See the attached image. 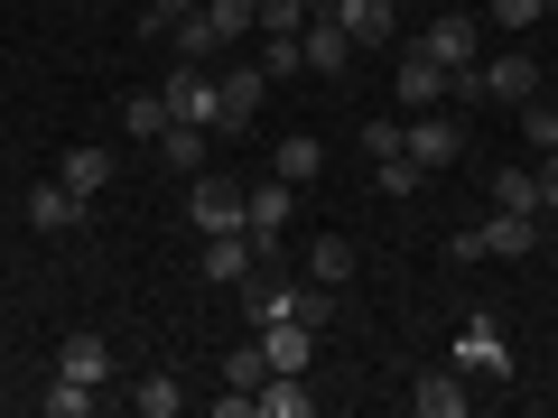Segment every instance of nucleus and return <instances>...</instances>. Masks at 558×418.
Returning <instances> with one entry per match:
<instances>
[{"label": "nucleus", "instance_id": "14", "mask_svg": "<svg viewBox=\"0 0 558 418\" xmlns=\"http://www.w3.org/2000/svg\"><path fill=\"white\" fill-rule=\"evenodd\" d=\"M299 57H307V75H344V65H354V38H344V28L317 10V20L299 28Z\"/></svg>", "mask_w": 558, "mask_h": 418}, {"label": "nucleus", "instance_id": "17", "mask_svg": "<svg viewBox=\"0 0 558 418\" xmlns=\"http://www.w3.org/2000/svg\"><path fill=\"white\" fill-rule=\"evenodd\" d=\"M418 47H428V57H438L447 75H465V65H484V47H475V20H428V38H418Z\"/></svg>", "mask_w": 558, "mask_h": 418}, {"label": "nucleus", "instance_id": "23", "mask_svg": "<svg viewBox=\"0 0 558 418\" xmlns=\"http://www.w3.org/2000/svg\"><path fill=\"white\" fill-rule=\"evenodd\" d=\"M131 409H140V418H178V409H186V381H178V372H149V381L131 391Z\"/></svg>", "mask_w": 558, "mask_h": 418}, {"label": "nucleus", "instance_id": "1", "mask_svg": "<svg viewBox=\"0 0 558 418\" xmlns=\"http://www.w3.org/2000/svg\"><path fill=\"white\" fill-rule=\"evenodd\" d=\"M531 251H539V214H502V205H494V223H465L447 242V260H531Z\"/></svg>", "mask_w": 558, "mask_h": 418}, {"label": "nucleus", "instance_id": "36", "mask_svg": "<svg viewBox=\"0 0 558 418\" xmlns=\"http://www.w3.org/2000/svg\"><path fill=\"white\" fill-rule=\"evenodd\" d=\"M539 168V214H558V149H549V159H531Z\"/></svg>", "mask_w": 558, "mask_h": 418}, {"label": "nucleus", "instance_id": "18", "mask_svg": "<svg viewBox=\"0 0 558 418\" xmlns=\"http://www.w3.org/2000/svg\"><path fill=\"white\" fill-rule=\"evenodd\" d=\"M317 409V391H307V372H270L252 391V418H307Z\"/></svg>", "mask_w": 558, "mask_h": 418}, {"label": "nucleus", "instance_id": "15", "mask_svg": "<svg viewBox=\"0 0 558 418\" xmlns=\"http://www.w3.org/2000/svg\"><path fill=\"white\" fill-rule=\"evenodd\" d=\"M57 372H65V381H94V391H102V381H112V344H102L94 325H75V335L57 344Z\"/></svg>", "mask_w": 558, "mask_h": 418}, {"label": "nucleus", "instance_id": "29", "mask_svg": "<svg viewBox=\"0 0 558 418\" xmlns=\"http://www.w3.org/2000/svg\"><path fill=\"white\" fill-rule=\"evenodd\" d=\"M223 381H233V391H260V381H270V354H260V335L223 354Z\"/></svg>", "mask_w": 558, "mask_h": 418}, {"label": "nucleus", "instance_id": "4", "mask_svg": "<svg viewBox=\"0 0 558 418\" xmlns=\"http://www.w3.org/2000/svg\"><path fill=\"white\" fill-rule=\"evenodd\" d=\"M326 20H336L354 47H391L400 38V0H326Z\"/></svg>", "mask_w": 558, "mask_h": 418}, {"label": "nucleus", "instance_id": "27", "mask_svg": "<svg viewBox=\"0 0 558 418\" xmlns=\"http://www.w3.org/2000/svg\"><path fill=\"white\" fill-rule=\"evenodd\" d=\"M205 28H215V38L233 47L242 28H260V0H205Z\"/></svg>", "mask_w": 558, "mask_h": 418}, {"label": "nucleus", "instance_id": "34", "mask_svg": "<svg viewBox=\"0 0 558 418\" xmlns=\"http://www.w3.org/2000/svg\"><path fill=\"white\" fill-rule=\"evenodd\" d=\"M186 10H205V0H149V20H140V28H149V38H168V28H178Z\"/></svg>", "mask_w": 558, "mask_h": 418}, {"label": "nucleus", "instance_id": "32", "mask_svg": "<svg viewBox=\"0 0 558 418\" xmlns=\"http://www.w3.org/2000/svg\"><path fill=\"white\" fill-rule=\"evenodd\" d=\"M354 139H363V159H373V168H381V159H400V121H363Z\"/></svg>", "mask_w": 558, "mask_h": 418}, {"label": "nucleus", "instance_id": "16", "mask_svg": "<svg viewBox=\"0 0 558 418\" xmlns=\"http://www.w3.org/2000/svg\"><path fill=\"white\" fill-rule=\"evenodd\" d=\"M410 409L418 418H465V409H475V391H465V372H418L410 381Z\"/></svg>", "mask_w": 558, "mask_h": 418}, {"label": "nucleus", "instance_id": "38", "mask_svg": "<svg viewBox=\"0 0 558 418\" xmlns=\"http://www.w3.org/2000/svg\"><path fill=\"white\" fill-rule=\"evenodd\" d=\"M317 10H326V0H317Z\"/></svg>", "mask_w": 558, "mask_h": 418}, {"label": "nucleus", "instance_id": "35", "mask_svg": "<svg viewBox=\"0 0 558 418\" xmlns=\"http://www.w3.org/2000/svg\"><path fill=\"white\" fill-rule=\"evenodd\" d=\"M494 20L502 28H531V20H549V0H494Z\"/></svg>", "mask_w": 558, "mask_h": 418}, {"label": "nucleus", "instance_id": "30", "mask_svg": "<svg viewBox=\"0 0 558 418\" xmlns=\"http://www.w3.org/2000/svg\"><path fill=\"white\" fill-rule=\"evenodd\" d=\"M168 38H178V57H186V65H205V57H215V47H223L215 28H205V10H186V20L168 28Z\"/></svg>", "mask_w": 558, "mask_h": 418}, {"label": "nucleus", "instance_id": "11", "mask_svg": "<svg viewBox=\"0 0 558 418\" xmlns=\"http://www.w3.org/2000/svg\"><path fill=\"white\" fill-rule=\"evenodd\" d=\"M223 131H252V121H260V94H270V75H260V57L252 65H223Z\"/></svg>", "mask_w": 558, "mask_h": 418}, {"label": "nucleus", "instance_id": "33", "mask_svg": "<svg viewBox=\"0 0 558 418\" xmlns=\"http://www.w3.org/2000/svg\"><path fill=\"white\" fill-rule=\"evenodd\" d=\"M317 20V0H260V28H307Z\"/></svg>", "mask_w": 558, "mask_h": 418}, {"label": "nucleus", "instance_id": "21", "mask_svg": "<svg viewBox=\"0 0 558 418\" xmlns=\"http://www.w3.org/2000/svg\"><path fill=\"white\" fill-rule=\"evenodd\" d=\"M279 177H289V186H307V177H317V168H326V139H307V131H289V139H279Z\"/></svg>", "mask_w": 558, "mask_h": 418}, {"label": "nucleus", "instance_id": "3", "mask_svg": "<svg viewBox=\"0 0 558 418\" xmlns=\"http://www.w3.org/2000/svg\"><path fill=\"white\" fill-rule=\"evenodd\" d=\"M159 94H168V121H196V131H223V84L205 75V65H186V57H178Z\"/></svg>", "mask_w": 558, "mask_h": 418}, {"label": "nucleus", "instance_id": "6", "mask_svg": "<svg viewBox=\"0 0 558 418\" xmlns=\"http://www.w3.org/2000/svg\"><path fill=\"white\" fill-rule=\"evenodd\" d=\"M28 223H38V233H84V223H94V196H75L65 177H47V186H28Z\"/></svg>", "mask_w": 558, "mask_h": 418}, {"label": "nucleus", "instance_id": "19", "mask_svg": "<svg viewBox=\"0 0 558 418\" xmlns=\"http://www.w3.org/2000/svg\"><path fill=\"white\" fill-rule=\"evenodd\" d=\"M57 177L75 186V196H102V186H112L121 168H112V149H65V159H57Z\"/></svg>", "mask_w": 558, "mask_h": 418}, {"label": "nucleus", "instance_id": "24", "mask_svg": "<svg viewBox=\"0 0 558 418\" xmlns=\"http://www.w3.org/2000/svg\"><path fill=\"white\" fill-rule=\"evenodd\" d=\"M521 139H531V159H549V149H558V94L521 102Z\"/></svg>", "mask_w": 558, "mask_h": 418}, {"label": "nucleus", "instance_id": "13", "mask_svg": "<svg viewBox=\"0 0 558 418\" xmlns=\"http://www.w3.org/2000/svg\"><path fill=\"white\" fill-rule=\"evenodd\" d=\"M260 354H270V372H307V362H317V325L270 317V325H260Z\"/></svg>", "mask_w": 558, "mask_h": 418}, {"label": "nucleus", "instance_id": "20", "mask_svg": "<svg viewBox=\"0 0 558 418\" xmlns=\"http://www.w3.org/2000/svg\"><path fill=\"white\" fill-rule=\"evenodd\" d=\"M494 205L502 214H539V168H494ZM549 223V214H539Z\"/></svg>", "mask_w": 558, "mask_h": 418}, {"label": "nucleus", "instance_id": "9", "mask_svg": "<svg viewBox=\"0 0 558 418\" xmlns=\"http://www.w3.org/2000/svg\"><path fill=\"white\" fill-rule=\"evenodd\" d=\"M260 270V242L252 233H205V288H242Z\"/></svg>", "mask_w": 558, "mask_h": 418}, {"label": "nucleus", "instance_id": "10", "mask_svg": "<svg viewBox=\"0 0 558 418\" xmlns=\"http://www.w3.org/2000/svg\"><path fill=\"white\" fill-rule=\"evenodd\" d=\"M186 214H196V233H242V186L233 177H196L186 186Z\"/></svg>", "mask_w": 558, "mask_h": 418}, {"label": "nucleus", "instance_id": "25", "mask_svg": "<svg viewBox=\"0 0 558 418\" xmlns=\"http://www.w3.org/2000/svg\"><path fill=\"white\" fill-rule=\"evenodd\" d=\"M121 131H131V139H159L168 131V94H121Z\"/></svg>", "mask_w": 558, "mask_h": 418}, {"label": "nucleus", "instance_id": "8", "mask_svg": "<svg viewBox=\"0 0 558 418\" xmlns=\"http://www.w3.org/2000/svg\"><path fill=\"white\" fill-rule=\"evenodd\" d=\"M400 149H410L418 168H447V159H465V121H447V112H418L410 131H400Z\"/></svg>", "mask_w": 558, "mask_h": 418}, {"label": "nucleus", "instance_id": "12", "mask_svg": "<svg viewBox=\"0 0 558 418\" xmlns=\"http://www.w3.org/2000/svg\"><path fill=\"white\" fill-rule=\"evenodd\" d=\"M457 372H512V344H502L494 317H465L457 325Z\"/></svg>", "mask_w": 558, "mask_h": 418}, {"label": "nucleus", "instance_id": "7", "mask_svg": "<svg viewBox=\"0 0 558 418\" xmlns=\"http://www.w3.org/2000/svg\"><path fill=\"white\" fill-rule=\"evenodd\" d=\"M475 84H484V102H531V94H539V57L502 47V57H484V65H475Z\"/></svg>", "mask_w": 558, "mask_h": 418}, {"label": "nucleus", "instance_id": "37", "mask_svg": "<svg viewBox=\"0 0 558 418\" xmlns=\"http://www.w3.org/2000/svg\"><path fill=\"white\" fill-rule=\"evenodd\" d=\"M549 10H558V0H549Z\"/></svg>", "mask_w": 558, "mask_h": 418}, {"label": "nucleus", "instance_id": "22", "mask_svg": "<svg viewBox=\"0 0 558 418\" xmlns=\"http://www.w3.org/2000/svg\"><path fill=\"white\" fill-rule=\"evenodd\" d=\"M307 279H317V288H344V279H354V242H307Z\"/></svg>", "mask_w": 558, "mask_h": 418}, {"label": "nucleus", "instance_id": "26", "mask_svg": "<svg viewBox=\"0 0 558 418\" xmlns=\"http://www.w3.org/2000/svg\"><path fill=\"white\" fill-rule=\"evenodd\" d=\"M94 399H102L94 381H65V372H57V381H47V391H38V409H47V418H84V409H94Z\"/></svg>", "mask_w": 558, "mask_h": 418}, {"label": "nucleus", "instance_id": "5", "mask_svg": "<svg viewBox=\"0 0 558 418\" xmlns=\"http://www.w3.org/2000/svg\"><path fill=\"white\" fill-rule=\"evenodd\" d=\"M391 94L410 102V112H438V102H447V65L410 38V47H400V75H391Z\"/></svg>", "mask_w": 558, "mask_h": 418}, {"label": "nucleus", "instance_id": "31", "mask_svg": "<svg viewBox=\"0 0 558 418\" xmlns=\"http://www.w3.org/2000/svg\"><path fill=\"white\" fill-rule=\"evenodd\" d=\"M373 177H381V196H418V177H428V168H418V159H410V149H400V159H381V168H373Z\"/></svg>", "mask_w": 558, "mask_h": 418}, {"label": "nucleus", "instance_id": "2", "mask_svg": "<svg viewBox=\"0 0 558 418\" xmlns=\"http://www.w3.org/2000/svg\"><path fill=\"white\" fill-rule=\"evenodd\" d=\"M289 214H299V186H289V177H260V186H242V233L260 242V270L279 260V233H289Z\"/></svg>", "mask_w": 558, "mask_h": 418}, {"label": "nucleus", "instance_id": "28", "mask_svg": "<svg viewBox=\"0 0 558 418\" xmlns=\"http://www.w3.org/2000/svg\"><path fill=\"white\" fill-rule=\"evenodd\" d=\"M205 139H215V131H196V121H168L159 149H168V168H205Z\"/></svg>", "mask_w": 558, "mask_h": 418}]
</instances>
